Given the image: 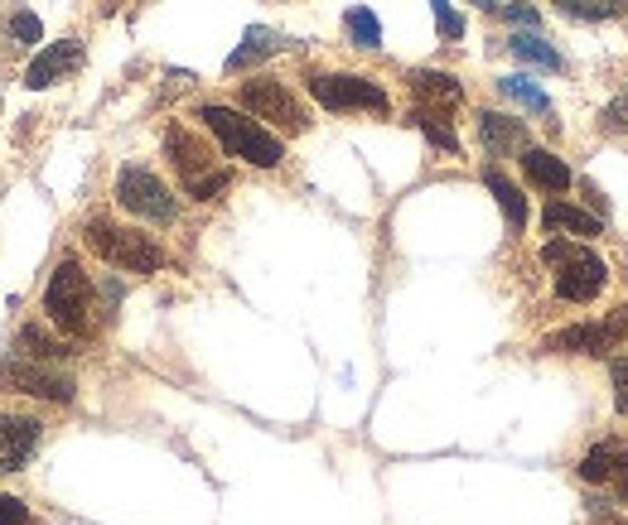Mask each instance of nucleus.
Here are the masks:
<instances>
[{"instance_id": "obj_1", "label": "nucleus", "mask_w": 628, "mask_h": 525, "mask_svg": "<svg viewBox=\"0 0 628 525\" xmlns=\"http://www.w3.org/2000/svg\"><path fill=\"white\" fill-rule=\"evenodd\" d=\"M199 121L217 136V145H223L233 160H247L257 169H276L285 160V145L271 136V130L261 126V121H247L242 112H233V106H203Z\"/></svg>"}, {"instance_id": "obj_2", "label": "nucleus", "mask_w": 628, "mask_h": 525, "mask_svg": "<svg viewBox=\"0 0 628 525\" xmlns=\"http://www.w3.org/2000/svg\"><path fill=\"white\" fill-rule=\"evenodd\" d=\"M82 241L102 255L106 265H116V271H131V275H155L165 265V251L155 247L145 231H131V227H116V222H88L82 231Z\"/></svg>"}, {"instance_id": "obj_3", "label": "nucleus", "mask_w": 628, "mask_h": 525, "mask_svg": "<svg viewBox=\"0 0 628 525\" xmlns=\"http://www.w3.org/2000/svg\"><path fill=\"white\" fill-rule=\"evenodd\" d=\"M541 261L556 265V295L565 304H590V299L604 295L609 271H604V261L595 251L571 247V241H547V247H541Z\"/></svg>"}, {"instance_id": "obj_4", "label": "nucleus", "mask_w": 628, "mask_h": 525, "mask_svg": "<svg viewBox=\"0 0 628 525\" xmlns=\"http://www.w3.org/2000/svg\"><path fill=\"white\" fill-rule=\"evenodd\" d=\"M44 313H48V323L64 328L68 338L92 333V285L72 261L58 265L54 279L44 285Z\"/></svg>"}, {"instance_id": "obj_5", "label": "nucleus", "mask_w": 628, "mask_h": 525, "mask_svg": "<svg viewBox=\"0 0 628 525\" xmlns=\"http://www.w3.org/2000/svg\"><path fill=\"white\" fill-rule=\"evenodd\" d=\"M165 150H169V160H175L179 179H184V193H189V198L209 203V198H217V193L227 189V169L213 164V150H209V145H203L199 136H189V130L175 126V130L165 136Z\"/></svg>"}, {"instance_id": "obj_6", "label": "nucleus", "mask_w": 628, "mask_h": 525, "mask_svg": "<svg viewBox=\"0 0 628 525\" xmlns=\"http://www.w3.org/2000/svg\"><path fill=\"white\" fill-rule=\"evenodd\" d=\"M310 96L324 112H372V116L392 112V102H386L378 82L354 78V72H319V78H310Z\"/></svg>"}, {"instance_id": "obj_7", "label": "nucleus", "mask_w": 628, "mask_h": 525, "mask_svg": "<svg viewBox=\"0 0 628 525\" xmlns=\"http://www.w3.org/2000/svg\"><path fill=\"white\" fill-rule=\"evenodd\" d=\"M116 203L126 207L131 217H145V222H175V217H179L175 193H169L165 183L155 179L150 169H141V164H126L116 174Z\"/></svg>"}, {"instance_id": "obj_8", "label": "nucleus", "mask_w": 628, "mask_h": 525, "mask_svg": "<svg viewBox=\"0 0 628 525\" xmlns=\"http://www.w3.org/2000/svg\"><path fill=\"white\" fill-rule=\"evenodd\" d=\"M237 102L247 106L257 121H271L276 130H285V136H300V130L310 126V116H305V106L290 96L285 82H276V78H251V82H242V92H237Z\"/></svg>"}, {"instance_id": "obj_9", "label": "nucleus", "mask_w": 628, "mask_h": 525, "mask_svg": "<svg viewBox=\"0 0 628 525\" xmlns=\"http://www.w3.org/2000/svg\"><path fill=\"white\" fill-rule=\"evenodd\" d=\"M5 381L24 390V396H40V400H58V406H68L72 400V376L54 372V362H30V357H10L5 366Z\"/></svg>"}, {"instance_id": "obj_10", "label": "nucleus", "mask_w": 628, "mask_h": 525, "mask_svg": "<svg viewBox=\"0 0 628 525\" xmlns=\"http://www.w3.org/2000/svg\"><path fill=\"white\" fill-rule=\"evenodd\" d=\"M44 424L34 414H0V472H20L40 454Z\"/></svg>"}, {"instance_id": "obj_11", "label": "nucleus", "mask_w": 628, "mask_h": 525, "mask_svg": "<svg viewBox=\"0 0 628 525\" xmlns=\"http://www.w3.org/2000/svg\"><path fill=\"white\" fill-rule=\"evenodd\" d=\"M541 347L547 352H575V357H609V352L619 347V333L609 328V319L604 323H575V328L551 333Z\"/></svg>"}, {"instance_id": "obj_12", "label": "nucleus", "mask_w": 628, "mask_h": 525, "mask_svg": "<svg viewBox=\"0 0 628 525\" xmlns=\"http://www.w3.org/2000/svg\"><path fill=\"white\" fill-rule=\"evenodd\" d=\"M580 478H585L590 487L609 482L614 492L628 502V448L624 444H595L585 458H580Z\"/></svg>"}, {"instance_id": "obj_13", "label": "nucleus", "mask_w": 628, "mask_h": 525, "mask_svg": "<svg viewBox=\"0 0 628 525\" xmlns=\"http://www.w3.org/2000/svg\"><path fill=\"white\" fill-rule=\"evenodd\" d=\"M78 68H82V44L78 39H58V44H48L44 54L30 64V72H24V88L44 92V88H54L58 78L78 72Z\"/></svg>"}, {"instance_id": "obj_14", "label": "nucleus", "mask_w": 628, "mask_h": 525, "mask_svg": "<svg viewBox=\"0 0 628 525\" xmlns=\"http://www.w3.org/2000/svg\"><path fill=\"white\" fill-rule=\"evenodd\" d=\"M523 174L537 183V189H547V193L571 189V164L556 160L551 150H537V145H527V150H523Z\"/></svg>"}, {"instance_id": "obj_15", "label": "nucleus", "mask_w": 628, "mask_h": 525, "mask_svg": "<svg viewBox=\"0 0 628 525\" xmlns=\"http://www.w3.org/2000/svg\"><path fill=\"white\" fill-rule=\"evenodd\" d=\"M479 136L493 155H513V150H527V126L513 116H498V112H483L479 116Z\"/></svg>"}, {"instance_id": "obj_16", "label": "nucleus", "mask_w": 628, "mask_h": 525, "mask_svg": "<svg viewBox=\"0 0 628 525\" xmlns=\"http://www.w3.org/2000/svg\"><path fill=\"white\" fill-rule=\"evenodd\" d=\"M285 39L276 30H261V24H251L247 34H242V44L227 54V72H242V68H251V64H261V58H271V54H281Z\"/></svg>"}, {"instance_id": "obj_17", "label": "nucleus", "mask_w": 628, "mask_h": 525, "mask_svg": "<svg viewBox=\"0 0 628 525\" xmlns=\"http://www.w3.org/2000/svg\"><path fill=\"white\" fill-rule=\"evenodd\" d=\"M541 227L547 231H575V237H599V213H585V207H575V203H561V198H551L547 203V213H541Z\"/></svg>"}, {"instance_id": "obj_18", "label": "nucleus", "mask_w": 628, "mask_h": 525, "mask_svg": "<svg viewBox=\"0 0 628 525\" xmlns=\"http://www.w3.org/2000/svg\"><path fill=\"white\" fill-rule=\"evenodd\" d=\"M15 357H30V362H68V357H72V343H64V338H48L44 323H24V328H20V343H15Z\"/></svg>"}, {"instance_id": "obj_19", "label": "nucleus", "mask_w": 628, "mask_h": 525, "mask_svg": "<svg viewBox=\"0 0 628 525\" xmlns=\"http://www.w3.org/2000/svg\"><path fill=\"white\" fill-rule=\"evenodd\" d=\"M483 183H489V193L498 198L503 217H507V231H523L527 227V198H523V189H517L503 169H483Z\"/></svg>"}, {"instance_id": "obj_20", "label": "nucleus", "mask_w": 628, "mask_h": 525, "mask_svg": "<svg viewBox=\"0 0 628 525\" xmlns=\"http://www.w3.org/2000/svg\"><path fill=\"white\" fill-rule=\"evenodd\" d=\"M507 48H513V58H523V64L541 68V72H561V68H565V58L556 54L547 39H537V34H513V39H507Z\"/></svg>"}, {"instance_id": "obj_21", "label": "nucleus", "mask_w": 628, "mask_h": 525, "mask_svg": "<svg viewBox=\"0 0 628 525\" xmlns=\"http://www.w3.org/2000/svg\"><path fill=\"white\" fill-rule=\"evenodd\" d=\"M411 92L426 96V102H445V106H455L459 96H464L450 72H430V68H416V72H411Z\"/></svg>"}, {"instance_id": "obj_22", "label": "nucleus", "mask_w": 628, "mask_h": 525, "mask_svg": "<svg viewBox=\"0 0 628 525\" xmlns=\"http://www.w3.org/2000/svg\"><path fill=\"white\" fill-rule=\"evenodd\" d=\"M498 92L507 96V102H517V106H527V112H537V116H551V96L537 88L531 78H498Z\"/></svg>"}, {"instance_id": "obj_23", "label": "nucleus", "mask_w": 628, "mask_h": 525, "mask_svg": "<svg viewBox=\"0 0 628 525\" xmlns=\"http://www.w3.org/2000/svg\"><path fill=\"white\" fill-rule=\"evenodd\" d=\"M344 30H348V39H354L358 48H382V24L378 15H372L368 5H354L344 15Z\"/></svg>"}, {"instance_id": "obj_24", "label": "nucleus", "mask_w": 628, "mask_h": 525, "mask_svg": "<svg viewBox=\"0 0 628 525\" xmlns=\"http://www.w3.org/2000/svg\"><path fill=\"white\" fill-rule=\"evenodd\" d=\"M565 20H619L628 0H556Z\"/></svg>"}, {"instance_id": "obj_25", "label": "nucleus", "mask_w": 628, "mask_h": 525, "mask_svg": "<svg viewBox=\"0 0 628 525\" xmlns=\"http://www.w3.org/2000/svg\"><path fill=\"white\" fill-rule=\"evenodd\" d=\"M411 126H420V130H426V140L435 145V150H445V155H459V136H455V130L445 126V121L435 116V112H416V116H411Z\"/></svg>"}, {"instance_id": "obj_26", "label": "nucleus", "mask_w": 628, "mask_h": 525, "mask_svg": "<svg viewBox=\"0 0 628 525\" xmlns=\"http://www.w3.org/2000/svg\"><path fill=\"white\" fill-rule=\"evenodd\" d=\"M599 130L604 136H628V92L614 96V102L599 112Z\"/></svg>"}, {"instance_id": "obj_27", "label": "nucleus", "mask_w": 628, "mask_h": 525, "mask_svg": "<svg viewBox=\"0 0 628 525\" xmlns=\"http://www.w3.org/2000/svg\"><path fill=\"white\" fill-rule=\"evenodd\" d=\"M430 10H435V24H440V34L445 39H464V20H459V10L450 5V0H430Z\"/></svg>"}, {"instance_id": "obj_28", "label": "nucleus", "mask_w": 628, "mask_h": 525, "mask_svg": "<svg viewBox=\"0 0 628 525\" xmlns=\"http://www.w3.org/2000/svg\"><path fill=\"white\" fill-rule=\"evenodd\" d=\"M609 376H614V406H619V414H628V357H614Z\"/></svg>"}, {"instance_id": "obj_29", "label": "nucleus", "mask_w": 628, "mask_h": 525, "mask_svg": "<svg viewBox=\"0 0 628 525\" xmlns=\"http://www.w3.org/2000/svg\"><path fill=\"white\" fill-rule=\"evenodd\" d=\"M0 525H30V506H24L20 497L0 492Z\"/></svg>"}, {"instance_id": "obj_30", "label": "nucleus", "mask_w": 628, "mask_h": 525, "mask_svg": "<svg viewBox=\"0 0 628 525\" xmlns=\"http://www.w3.org/2000/svg\"><path fill=\"white\" fill-rule=\"evenodd\" d=\"M498 10H503V20H513V24H523V30L537 34V24H541L537 5H498Z\"/></svg>"}, {"instance_id": "obj_31", "label": "nucleus", "mask_w": 628, "mask_h": 525, "mask_svg": "<svg viewBox=\"0 0 628 525\" xmlns=\"http://www.w3.org/2000/svg\"><path fill=\"white\" fill-rule=\"evenodd\" d=\"M10 30H15V34H20V44H40V39H44L40 20H34V15H30V10H20V15H15V24H10Z\"/></svg>"}, {"instance_id": "obj_32", "label": "nucleus", "mask_w": 628, "mask_h": 525, "mask_svg": "<svg viewBox=\"0 0 628 525\" xmlns=\"http://www.w3.org/2000/svg\"><path fill=\"white\" fill-rule=\"evenodd\" d=\"M609 328L619 333V343H628V309H614L609 313Z\"/></svg>"}, {"instance_id": "obj_33", "label": "nucleus", "mask_w": 628, "mask_h": 525, "mask_svg": "<svg viewBox=\"0 0 628 525\" xmlns=\"http://www.w3.org/2000/svg\"><path fill=\"white\" fill-rule=\"evenodd\" d=\"M474 5H479V10H498V0H474Z\"/></svg>"}]
</instances>
